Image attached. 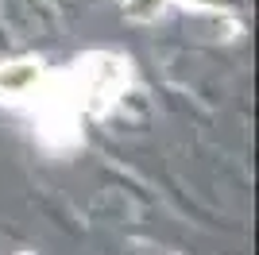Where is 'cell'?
<instances>
[{
	"label": "cell",
	"instance_id": "obj_1",
	"mask_svg": "<svg viewBox=\"0 0 259 255\" xmlns=\"http://www.w3.org/2000/svg\"><path fill=\"white\" fill-rule=\"evenodd\" d=\"M39 81V66L35 62H12L0 70V97H23L31 93Z\"/></svg>",
	"mask_w": 259,
	"mask_h": 255
}]
</instances>
